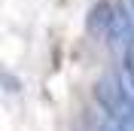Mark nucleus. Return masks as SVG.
<instances>
[{
  "instance_id": "obj_1",
  "label": "nucleus",
  "mask_w": 134,
  "mask_h": 131,
  "mask_svg": "<svg viewBox=\"0 0 134 131\" xmlns=\"http://www.w3.org/2000/svg\"><path fill=\"white\" fill-rule=\"evenodd\" d=\"M94 101L104 107V113H107L110 119H119V116H125L128 110H134V98H128V91L122 89L119 76H113V73L100 76V79L94 82Z\"/></svg>"
},
{
  "instance_id": "obj_2",
  "label": "nucleus",
  "mask_w": 134,
  "mask_h": 131,
  "mask_svg": "<svg viewBox=\"0 0 134 131\" xmlns=\"http://www.w3.org/2000/svg\"><path fill=\"white\" fill-rule=\"evenodd\" d=\"M107 40H110V46H116L122 52L134 49V15L128 12V6H113Z\"/></svg>"
},
{
  "instance_id": "obj_3",
  "label": "nucleus",
  "mask_w": 134,
  "mask_h": 131,
  "mask_svg": "<svg viewBox=\"0 0 134 131\" xmlns=\"http://www.w3.org/2000/svg\"><path fill=\"white\" fill-rule=\"evenodd\" d=\"M110 18H113V3H107V0L94 3V6L88 9V18H85V28H88V34H92V37H98V40H107Z\"/></svg>"
},
{
  "instance_id": "obj_4",
  "label": "nucleus",
  "mask_w": 134,
  "mask_h": 131,
  "mask_svg": "<svg viewBox=\"0 0 134 131\" xmlns=\"http://www.w3.org/2000/svg\"><path fill=\"white\" fill-rule=\"evenodd\" d=\"M119 131H134V110H128L125 116H119Z\"/></svg>"
},
{
  "instance_id": "obj_5",
  "label": "nucleus",
  "mask_w": 134,
  "mask_h": 131,
  "mask_svg": "<svg viewBox=\"0 0 134 131\" xmlns=\"http://www.w3.org/2000/svg\"><path fill=\"white\" fill-rule=\"evenodd\" d=\"M125 70H128V79H131V89H134V49L125 52Z\"/></svg>"
},
{
  "instance_id": "obj_6",
  "label": "nucleus",
  "mask_w": 134,
  "mask_h": 131,
  "mask_svg": "<svg viewBox=\"0 0 134 131\" xmlns=\"http://www.w3.org/2000/svg\"><path fill=\"white\" fill-rule=\"evenodd\" d=\"M128 12H131V15H134V0H128Z\"/></svg>"
}]
</instances>
